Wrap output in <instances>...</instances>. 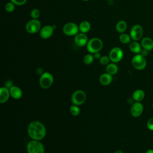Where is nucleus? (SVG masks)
Segmentation results:
<instances>
[{"instance_id": "1", "label": "nucleus", "mask_w": 153, "mask_h": 153, "mask_svg": "<svg viewBox=\"0 0 153 153\" xmlns=\"http://www.w3.org/2000/svg\"><path fill=\"white\" fill-rule=\"evenodd\" d=\"M27 134L32 140H41L46 135L45 126L41 122L33 121L29 123L27 126Z\"/></svg>"}, {"instance_id": "2", "label": "nucleus", "mask_w": 153, "mask_h": 153, "mask_svg": "<svg viewBox=\"0 0 153 153\" xmlns=\"http://www.w3.org/2000/svg\"><path fill=\"white\" fill-rule=\"evenodd\" d=\"M103 47V42L99 38H93L87 44V49L91 54L99 52Z\"/></svg>"}, {"instance_id": "3", "label": "nucleus", "mask_w": 153, "mask_h": 153, "mask_svg": "<svg viewBox=\"0 0 153 153\" xmlns=\"http://www.w3.org/2000/svg\"><path fill=\"white\" fill-rule=\"evenodd\" d=\"M26 149L27 153H44V146L39 140H32L29 142Z\"/></svg>"}, {"instance_id": "4", "label": "nucleus", "mask_w": 153, "mask_h": 153, "mask_svg": "<svg viewBox=\"0 0 153 153\" xmlns=\"http://www.w3.org/2000/svg\"><path fill=\"white\" fill-rule=\"evenodd\" d=\"M131 65L137 70H143L146 66L145 57L140 54H136L131 59Z\"/></svg>"}, {"instance_id": "5", "label": "nucleus", "mask_w": 153, "mask_h": 153, "mask_svg": "<svg viewBox=\"0 0 153 153\" xmlns=\"http://www.w3.org/2000/svg\"><path fill=\"white\" fill-rule=\"evenodd\" d=\"M53 81L54 78L52 74L49 72H45L41 75L39 78V85L42 88L47 89L52 85Z\"/></svg>"}, {"instance_id": "6", "label": "nucleus", "mask_w": 153, "mask_h": 153, "mask_svg": "<svg viewBox=\"0 0 153 153\" xmlns=\"http://www.w3.org/2000/svg\"><path fill=\"white\" fill-rule=\"evenodd\" d=\"M87 96L85 93L81 90L75 91L72 95L71 101L74 105L79 106L82 105L86 100Z\"/></svg>"}, {"instance_id": "7", "label": "nucleus", "mask_w": 153, "mask_h": 153, "mask_svg": "<svg viewBox=\"0 0 153 153\" xmlns=\"http://www.w3.org/2000/svg\"><path fill=\"white\" fill-rule=\"evenodd\" d=\"M123 51L120 47H114L112 48L109 54L110 60L112 63H118L121 60L123 57Z\"/></svg>"}, {"instance_id": "8", "label": "nucleus", "mask_w": 153, "mask_h": 153, "mask_svg": "<svg viewBox=\"0 0 153 153\" xmlns=\"http://www.w3.org/2000/svg\"><path fill=\"white\" fill-rule=\"evenodd\" d=\"M63 33L68 36H74L76 35L79 30V26L74 22H69L66 23L63 27Z\"/></svg>"}, {"instance_id": "9", "label": "nucleus", "mask_w": 153, "mask_h": 153, "mask_svg": "<svg viewBox=\"0 0 153 153\" xmlns=\"http://www.w3.org/2000/svg\"><path fill=\"white\" fill-rule=\"evenodd\" d=\"M40 22L37 19H32L27 22L26 25V30L29 33H35L41 30Z\"/></svg>"}, {"instance_id": "10", "label": "nucleus", "mask_w": 153, "mask_h": 153, "mask_svg": "<svg viewBox=\"0 0 153 153\" xmlns=\"http://www.w3.org/2000/svg\"><path fill=\"white\" fill-rule=\"evenodd\" d=\"M143 30L140 25H134L132 26L130 32V36L133 41L140 40L143 36Z\"/></svg>"}, {"instance_id": "11", "label": "nucleus", "mask_w": 153, "mask_h": 153, "mask_svg": "<svg viewBox=\"0 0 153 153\" xmlns=\"http://www.w3.org/2000/svg\"><path fill=\"white\" fill-rule=\"evenodd\" d=\"M143 111V105L140 102H135L131 105L130 109V113L133 117H138L142 114Z\"/></svg>"}, {"instance_id": "12", "label": "nucleus", "mask_w": 153, "mask_h": 153, "mask_svg": "<svg viewBox=\"0 0 153 153\" xmlns=\"http://www.w3.org/2000/svg\"><path fill=\"white\" fill-rule=\"evenodd\" d=\"M74 41L75 44L78 47H84L88 42V37L84 33H78L75 35Z\"/></svg>"}, {"instance_id": "13", "label": "nucleus", "mask_w": 153, "mask_h": 153, "mask_svg": "<svg viewBox=\"0 0 153 153\" xmlns=\"http://www.w3.org/2000/svg\"><path fill=\"white\" fill-rule=\"evenodd\" d=\"M54 28L53 26L46 25L42 27L40 30V36L42 39H48L50 38L54 32Z\"/></svg>"}, {"instance_id": "14", "label": "nucleus", "mask_w": 153, "mask_h": 153, "mask_svg": "<svg viewBox=\"0 0 153 153\" xmlns=\"http://www.w3.org/2000/svg\"><path fill=\"white\" fill-rule=\"evenodd\" d=\"M10 93L9 88L5 87H2L0 88V103H5L10 97Z\"/></svg>"}, {"instance_id": "15", "label": "nucleus", "mask_w": 153, "mask_h": 153, "mask_svg": "<svg viewBox=\"0 0 153 153\" xmlns=\"http://www.w3.org/2000/svg\"><path fill=\"white\" fill-rule=\"evenodd\" d=\"M10 96L14 99H19L22 97L23 93L22 90L17 86L13 85L10 89Z\"/></svg>"}, {"instance_id": "16", "label": "nucleus", "mask_w": 153, "mask_h": 153, "mask_svg": "<svg viewBox=\"0 0 153 153\" xmlns=\"http://www.w3.org/2000/svg\"><path fill=\"white\" fill-rule=\"evenodd\" d=\"M141 46L148 51L153 49V40L149 37H144L141 40Z\"/></svg>"}, {"instance_id": "17", "label": "nucleus", "mask_w": 153, "mask_h": 153, "mask_svg": "<svg viewBox=\"0 0 153 153\" xmlns=\"http://www.w3.org/2000/svg\"><path fill=\"white\" fill-rule=\"evenodd\" d=\"M112 81V76L111 74L106 72L100 75L99 77V82L103 85H109Z\"/></svg>"}, {"instance_id": "18", "label": "nucleus", "mask_w": 153, "mask_h": 153, "mask_svg": "<svg viewBox=\"0 0 153 153\" xmlns=\"http://www.w3.org/2000/svg\"><path fill=\"white\" fill-rule=\"evenodd\" d=\"M141 44H140L139 42H137L136 41H133V42H131L129 44V49L130 50L135 54H140L142 48H141Z\"/></svg>"}, {"instance_id": "19", "label": "nucleus", "mask_w": 153, "mask_h": 153, "mask_svg": "<svg viewBox=\"0 0 153 153\" xmlns=\"http://www.w3.org/2000/svg\"><path fill=\"white\" fill-rule=\"evenodd\" d=\"M145 92L141 89H137L135 90L132 95V98L135 102H140L145 97Z\"/></svg>"}, {"instance_id": "20", "label": "nucleus", "mask_w": 153, "mask_h": 153, "mask_svg": "<svg viewBox=\"0 0 153 153\" xmlns=\"http://www.w3.org/2000/svg\"><path fill=\"white\" fill-rule=\"evenodd\" d=\"M118 66L115 63H111L106 65V71L107 73L111 74V75L116 74L118 72Z\"/></svg>"}, {"instance_id": "21", "label": "nucleus", "mask_w": 153, "mask_h": 153, "mask_svg": "<svg viewBox=\"0 0 153 153\" xmlns=\"http://www.w3.org/2000/svg\"><path fill=\"white\" fill-rule=\"evenodd\" d=\"M127 27V23L124 20H120L119 21L115 26V29L119 33H124Z\"/></svg>"}, {"instance_id": "22", "label": "nucleus", "mask_w": 153, "mask_h": 153, "mask_svg": "<svg viewBox=\"0 0 153 153\" xmlns=\"http://www.w3.org/2000/svg\"><path fill=\"white\" fill-rule=\"evenodd\" d=\"M91 29V25L88 21H83L79 25V30L82 33H87Z\"/></svg>"}, {"instance_id": "23", "label": "nucleus", "mask_w": 153, "mask_h": 153, "mask_svg": "<svg viewBox=\"0 0 153 153\" xmlns=\"http://www.w3.org/2000/svg\"><path fill=\"white\" fill-rule=\"evenodd\" d=\"M131 37L129 35L125 33H122L119 36L120 41L123 44H128L130 43Z\"/></svg>"}, {"instance_id": "24", "label": "nucleus", "mask_w": 153, "mask_h": 153, "mask_svg": "<svg viewBox=\"0 0 153 153\" xmlns=\"http://www.w3.org/2000/svg\"><path fill=\"white\" fill-rule=\"evenodd\" d=\"M69 112L70 113L74 115V116H77L80 113V109L78 107V106L75 105H72L70 106L69 108Z\"/></svg>"}, {"instance_id": "25", "label": "nucleus", "mask_w": 153, "mask_h": 153, "mask_svg": "<svg viewBox=\"0 0 153 153\" xmlns=\"http://www.w3.org/2000/svg\"><path fill=\"white\" fill-rule=\"evenodd\" d=\"M94 59V56L91 54V53L87 54L84 56L83 62L85 65H90L93 63Z\"/></svg>"}, {"instance_id": "26", "label": "nucleus", "mask_w": 153, "mask_h": 153, "mask_svg": "<svg viewBox=\"0 0 153 153\" xmlns=\"http://www.w3.org/2000/svg\"><path fill=\"white\" fill-rule=\"evenodd\" d=\"M14 9H15V4L11 1L7 2L5 6V11L8 13L13 12L14 10Z\"/></svg>"}, {"instance_id": "27", "label": "nucleus", "mask_w": 153, "mask_h": 153, "mask_svg": "<svg viewBox=\"0 0 153 153\" xmlns=\"http://www.w3.org/2000/svg\"><path fill=\"white\" fill-rule=\"evenodd\" d=\"M39 16H40V12L38 9L34 8L30 12V16L32 19H37L39 17Z\"/></svg>"}, {"instance_id": "28", "label": "nucleus", "mask_w": 153, "mask_h": 153, "mask_svg": "<svg viewBox=\"0 0 153 153\" xmlns=\"http://www.w3.org/2000/svg\"><path fill=\"white\" fill-rule=\"evenodd\" d=\"M109 61H110V59L109 56H101V57L99 59V62L102 65H108L109 63Z\"/></svg>"}, {"instance_id": "29", "label": "nucleus", "mask_w": 153, "mask_h": 153, "mask_svg": "<svg viewBox=\"0 0 153 153\" xmlns=\"http://www.w3.org/2000/svg\"><path fill=\"white\" fill-rule=\"evenodd\" d=\"M146 126H147V127L148 128L149 130L153 131V117L150 118L148 120L147 123H146Z\"/></svg>"}, {"instance_id": "30", "label": "nucleus", "mask_w": 153, "mask_h": 153, "mask_svg": "<svg viewBox=\"0 0 153 153\" xmlns=\"http://www.w3.org/2000/svg\"><path fill=\"white\" fill-rule=\"evenodd\" d=\"M11 1L13 2L15 5H23L26 2L27 0H11Z\"/></svg>"}, {"instance_id": "31", "label": "nucleus", "mask_w": 153, "mask_h": 153, "mask_svg": "<svg viewBox=\"0 0 153 153\" xmlns=\"http://www.w3.org/2000/svg\"><path fill=\"white\" fill-rule=\"evenodd\" d=\"M12 86H13V82H12V81H10V80H8V81H7L5 82L4 87H7V88H8L10 89Z\"/></svg>"}, {"instance_id": "32", "label": "nucleus", "mask_w": 153, "mask_h": 153, "mask_svg": "<svg viewBox=\"0 0 153 153\" xmlns=\"http://www.w3.org/2000/svg\"><path fill=\"white\" fill-rule=\"evenodd\" d=\"M140 54H142V56H143L144 57H146V56H147L148 55V54H149V51L147 50H146V49L143 48V49H142V50H141Z\"/></svg>"}, {"instance_id": "33", "label": "nucleus", "mask_w": 153, "mask_h": 153, "mask_svg": "<svg viewBox=\"0 0 153 153\" xmlns=\"http://www.w3.org/2000/svg\"><path fill=\"white\" fill-rule=\"evenodd\" d=\"M93 56H94V58L96 59H100V58L101 57V54H100L99 52H97V53H94Z\"/></svg>"}, {"instance_id": "34", "label": "nucleus", "mask_w": 153, "mask_h": 153, "mask_svg": "<svg viewBox=\"0 0 153 153\" xmlns=\"http://www.w3.org/2000/svg\"><path fill=\"white\" fill-rule=\"evenodd\" d=\"M36 71H37V73H38V74H41V75H42V74L44 73V72H43V71H42V70L41 69H40V68L37 69Z\"/></svg>"}, {"instance_id": "35", "label": "nucleus", "mask_w": 153, "mask_h": 153, "mask_svg": "<svg viewBox=\"0 0 153 153\" xmlns=\"http://www.w3.org/2000/svg\"><path fill=\"white\" fill-rule=\"evenodd\" d=\"M146 153H153V149H148V150L146 151Z\"/></svg>"}, {"instance_id": "36", "label": "nucleus", "mask_w": 153, "mask_h": 153, "mask_svg": "<svg viewBox=\"0 0 153 153\" xmlns=\"http://www.w3.org/2000/svg\"><path fill=\"white\" fill-rule=\"evenodd\" d=\"M114 153H124V152H123V151L118 149V150H117Z\"/></svg>"}, {"instance_id": "37", "label": "nucleus", "mask_w": 153, "mask_h": 153, "mask_svg": "<svg viewBox=\"0 0 153 153\" xmlns=\"http://www.w3.org/2000/svg\"><path fill=\"white\" fill-rule=\"evenodd\" d=\"M82 1H88L90 0H82Z\"/></svg>"}, {"instance_id": "38", "label": "nucleus", "mask_w": 153, "mask_h": 153, "mask_svg": "<svg viewBox=\"0 0 153 153\" xmlns=\"http://www.w3.org/2000/svg\"><path fill=\"white\" fill-rule=\"evenodd\" d=\"M152 108H153V102H152Z\"/></svg>"}, {"instance_id": "39", "label": "nucleus", "mask_w": 153, "mask_h": 153, "mask_svg": "<svg viewBox=\"0 0 153 153\" xmlns=\"http://www.w3.org/2000/svg\"><path fill=\"white\" fill-rule=\"evenodd\" d=\"M108 1H112V0H108Z\"/></svg>"}]
</instances>
